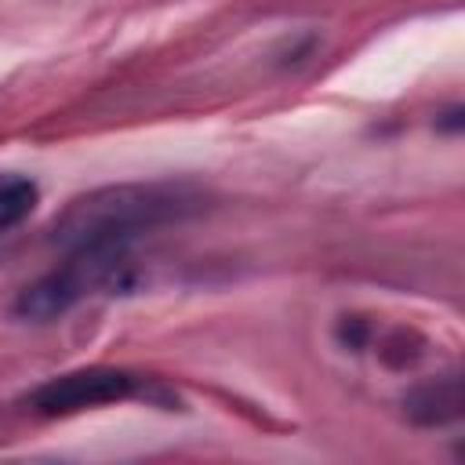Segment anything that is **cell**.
<instances>
[{
  "instance_id": "obj_1",
  "label": "cell",
  "mask_w": 465,
  "mask_h": 465,
  "mask_svg": "<svg viewBox=\"0 0 465 465\" xmlns=\"http://www.w3.org/2000/svg\"><path fill=\"white\" fill-rule=\"evenodd\" d=\"M203 207V193L185 182H127L102 185L65 203L51 222V243L65 254L76 251H109L127 254L134 240L156 232L171 222H182Z\"/></svg>"
},
{
  "instance_id": "obj_2",
  "label": "cell",
  "mask_w": 465,
  "mask_h": 465,
  "mask_svg": "<svg viewBox=\"0 0 465 465\" xmlns=\"http://www.w3.org/2000/svg\"><path fill=\"white\" fill-rule=\"evenodd\" d=\"M127 254H109V251H76L65 254V262L58 269H51L47 276H40L36 283H29L18 302L15 312L22 320H54L62 312H69L73 305H80L87 294L105 291V287H127Z\"/></svg>"
},
{
  "instance_id": "obj_3",
  "label": "cell",
  "mask_w": 465,
  "mask_h": 465,
  "mask_svg": "<svg viewBox=\"0 0 465 465\" xmlns=\"http://www.w3.org/2000/svg\"><path fill=\"white\" fill-rule=\"evenodd\" d=\"M156 381L127 371V367H80V371H65L58 378H47L44 385H36L29 392V411L44 414V418H65L87 407H105V403H124V400H138L149 396L156 400L160 392L153 389Z\"/></svg>"
},
{
  "instance_id": "obj_4",
  "label": "cell",
  "mask_w": 465,
  "mask_h": 465,
  "mask_svg": "<svg viewBox=\"0 0 465 465\" xmlns=\"http://www.w3.org/2000/svg\"><path fill=\"white\" fill-rule=\"evenodd\" d=\"M407 411H411V418H418L425 425H440V421L458 418V411H461V385H458V378L450 374V378L421 385L418 392H411Z\"/></svg>"
},
{
  "instance_id": "obj_5",
  "label": "cell",
  "mask_w": 465,
  "mask_h": 465,
  "mask_svg": "<svg viewBox=\"0 0 465 465\" xmlns=\"http://www.w3.org/2000/svg\"><path fill=\"white\" fill-rule=\"evenodd\" d=\"M40 200V189L33 178L15 174V171H0V236L11 232L15 225H22L33 207Z\"/></svg>"
}]
</instances>
